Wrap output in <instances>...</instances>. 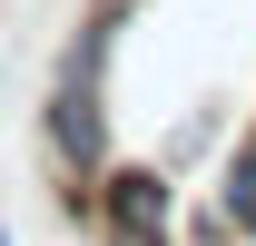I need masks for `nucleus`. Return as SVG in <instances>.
<instances>
[{"mask_svg": "<svg viewBox=\"0 0 256 246\" xmlns=\"http://www.w3.org/2000/svg\"><path fill=\"white\" fill-rule=\"evenodd\" d=\"M217 216L236 226V236H256V138L236 158H226V187H217Z\"/></svg>", "mask_w": 256, "mask_h": 246, "instance_id": "nucleus-3", "label": "nucleus"}, {"mask_svg": "<svg viewBox=\"0 0 256 246\" xmlns=\"http://www.w3.org/2000/svg\"><path fill=\"white\" fill-rule=\"evenodd\" d=\"M79 207L98 216L108 246H168V178L158 168H98L79 187Z\"/></svg>", "mask_w": 256, "mask_h": 246, "instance_id": "nucleus-2", "label": "nucleus"}, {"mask_svg": "<svg viewBox=\"0 0 256 246\" xmlns=\"http://www.w3.org/2000/svg\"><path fill=\"white\" fill-rule=\"evenodd\" d=\"M0 246H20V236H10V226H0Z\"/></svg>", "mask_w": 256, "mask_h": 246, "instance_id": "nucleus-4", "label": "nucleus"}, {"mask_svg": "<svg viewBox=\"0 0 256 246\" xmlns=\"http://www.w3.org/2000/svg\"><path fill=\"white\" fill-rule=\"evenodd\" d=\"M128 10H138V0H98L89 20L69 30L50 89H40V158H50V178H60L69 207H79V187L108 168V40H118Z\"/></svg>", "mask_w": 256, "mask_h": 246, "instance_id": "nucleus-1", "label": "nucleus"}]
</instances>
